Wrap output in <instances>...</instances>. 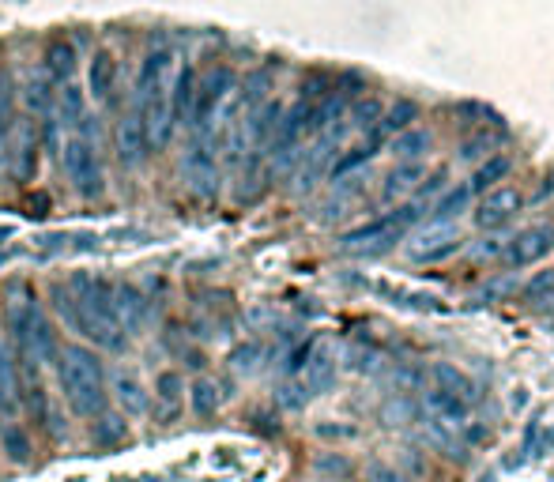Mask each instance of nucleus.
Masks as SVG:
<instances>
[{"mask_svg": "<svg viewBox=\"0 0 554 482\" xmlns=\"http://www.w3.org/2000/svg\"><path fill=\"white\" fill-rule=\"evenodd\" d=\"M475 388L457 366H430V381L423 388V411L430 430L441 445H464L472 441L475 418H472Z\"/></svg>", "mask_w": 554, "mask_h": 482, "instance_id": "nucleus-1", "label": "nucleus"}, {"mask_svg": "<svg viewBox=\"0 0 554 482\" xmlns=\"http://www.w3.org/2000/svg\"><path fill=\"white\" fill-rule=\"evenodd\" d=\"M53 298H57V313L80 336L95 339L98 347H106V351H125L129 336L117 328L114 313H110V283L106 279L76 275L68 287L53 290Z\"/></svg>", "mask_w": 554, "mask_h": 482, "instance_id": "nucleus-2", "label": "nucleus"}, {"mask_svg": "<svg viewBox=\"0 0 554 482\" xmlns=\"http://www.w3.org/2000/svg\"><path fill=\"white\" fill-rule=\"evenodd\" d=\"M57 381L65 392V403L83 418H98L106 411V370L102 358L83 343H65L57 351Z\"/></svg>", "mask_w": 554, "mask_h": 482, "instance_id": "nucleus-3", "label": "nucleus"}, {"mask_svg": "<svg viewBox=\"0 0 554 482\" xmlns=\"http://www.w3.org/2000/svg\"><path fill=\"white\" fill-rule=\"evenodd\" d=\"M230 91H234V72L230 68H212L204 80H196V98H193V125L204 136L227 117Z\"/></svg>", "mask_w": 554, "mask_h": 482, "instance_id": "nucleus-4", "label": "nucleus"}, {"mask_svg": "<svg viewBox=\"0 0 554 482\" xmlns=\"http://www.w3.org/2000/svg\"><path fill=\"white\" fill-rule=\"evenodd\" d=\"M61 166H65L72 189L80 196H98L102 193V162H98L95 147L87 140H68L61 147Z\"/></svg>", "mask_w": 554, "mask_h": 482, "instance_id": "nucleus-5", "label": "nucleus"}, {"mask_svg": "<svg viewBox=\"0 0 554 482\" xmlns=\"http://www.w3.org/2000/svg\"><path fill=\"white\" fill-rule=\"evenodd\" d=\"M554 249V226H528L521 234H513L502 249V260L509 268H532Z\"/></svg>", "mask_w": 554, "mask_h": 482, "instance_id": "nucleus-6", "label": "nucleus"}, {"mask_svg": "<svg viewBox=\"0 0 554 482\" xmlns=\"http://www.w3.org/2000/svg\"><path fill=\"white\" fill-rule=\"evenodd\" d=\"M110 313H114L117 328L129 336V332H140L151 317V306L140 290L132 283H110Z\"/></svg>", "mask_w": 554, "mask_h": 482, "instance_id": "nucleus-7", "label": "nucleus"}, {"mask_svg": "<svg viewBox=\"0 0 554 482\" xmlns=\"http://www.w3.org/2000/svg\"><path fill=\"white\" fill-rule=\"evenodd\" d=\"M524 196L517 185H498V189H490L483 200H479V208L472 211V223L479 230H494V226H502L506 219H513L517 211H521Z\"/></svg>", "mask_w": 554, "mask_h": 482, "instance_id": "nucleus-8", "label": "nucleus"}, {"mask_svg": "<svg viewBox=\"0 0 554 482\" xmlns=\"http://www.w3.org/2000/svg\"><path fill=\"white\" fill-rule=\"evenodd\" d=\"M457 249H460V241H457V230H453V226H430L419 238H411L408 260L411 264H438V260L453 257Z\"/></svg>", "mask_w": 554, "mask_h": 482, "instance_id": "nucleus-9", "label": "nucleus"}, {"mask_svg": "<svg viewBox=\"0 0 554 482\" xmlns=\"http://www.w3.org/2000/svg\"><path fill=\"white\" fill-rule=\"evenodd\" d=\"M181 174H185V181H189V189H193L196 196H215V189H219V166H215V151L208 144H196L189 155H185V162H181Z\"/></svg>", "mask_w": 554, "mask_h": 482, "instance_id": "nucleus-10", "label": "nucleus"}, {"mask_svg": "<svg viewBox=\"0 0 554 482\" xmlns=\"http://www.w3.org/2000/svg\"><path fill=\"white\" fill-rule=\"evenodd\" d=\"M147 155H151V140H147L144 113L132 110L117 125V159L125 162V166H140Z\"/></svg>", "mask_w": 554, "mask_h": 482, "instance_id": "nucleus-11", "label": "nucleus"}, {"mask_svg": "<svg viewBox=\"0 0 554 482\" xmlns=\"http://www.w3.org/2000/svg\"><path fill=\"white\" fill-rule=\"evenodd\" d=\"M166 72H170V49H166V46L151 49L144 61H140V76H136L140 102H147V98H155V95H163V91H166Z\"/></svg>", "mask_w": 554, "mask_h": 482, "instance_id": "nucleus-12", "label": "nucleus"}, {"mask_svg": "<svg viewBox=\"0 0 554 482\" xmlns=\"http://www.w3.org/2000/svg\"><path fill=\"white\" fill-rule=\"evenodd\" d=\"M423 177H426L423 162H400V166L385 177V185H381V204H396V200L411 196L423 185Z\"/></svg>", "mask_w": 554, "mask_h": 482, "instance_id": "nucleus-13", "label": "nucleus"}, {"mask_svg": "<svg viewBox=\"0 0 554 482\" xmlns=\"http://www.w3.org/2000/svg\"><path fill=\"white\" fill-rule=\"evenodd\" d=\"M19 370H16V358H12V347L0 339V418L16 415L19 411Z\"/></svg>", "mask_w": 554, "mask_h": 482, "instance_id": "nucleus-14", "label": "nucleus"}, {"mask_svg": "<svg viewBox=\"0 0 554 482\" xmlns=\"http://www.w3.org/2000/svg\"><path fill=\"white\" fill-rule=\"evenodd\" d=\"M193 98H196V68L185 65L178 68L174 87H170V117H174V125L193 117Z\"/></svg>", "mask_w": 554, "mask_h": 482, "instance_id": "nucleus-15", "label": "nucleus"}, {"mask_svg": "<svg viewBox=\"0 0 554 482\" xmlns=\"http://www.w3.org/2000/svg\"><path fill=\"white\" fill-rule=\"evenodd\" d=\"M181 396H185V381H181V373H174V370L159 373V381H155V407H159V418H163V422L178 418Z\"/></svg>", "mask_w": 554, "mask_h": 482, "instance_id": "nucleus-16", "label": "nucleus"}, {"mask_svg": "<svg viewBox=\"0 0 554 482\" xmlns=\"http://www.w3.org/2000/svg\"><path fill=\"white\" fill-rule=\"evenodd\" d=\"M509 170H513V159H509V155H490L487 162H479V170L472 174V181H468V193L479 196V193L498 189V185L509 177Z\"/></svg>", "mask_w": 554, "mask_h": 482, "instance_id": "nucleus-17", "label": "nucleus"}, {"mask_svg": "<svg viewBox=\"0 0 554 482\" xmlns=\"http://www.w3.org/2000/svg\"><path fill=\"white\" fill-rule=\"evenodd\" d=\"M430 144H434V132L423 129V125H411V129H404L396 140H392V155H396L400 162L423 159L426 151H430Z\"/></svg>", "mask_w": 554, "mask_h": 482, "instance_id": "nucleus-18", "label": "nucleus"}, {"mask_svg": "<svg viewBox=\"0 0 554 482\" xmlns=\"http://www.w3.org/2000/svg\"><path fill=\"white\" fill-rule=\"evenodd\" d=\"M114 392H117V403L125 415H144L147 411V388L136 381V373H117L114 377Z\"/></svg>", "mask_w": 554, "mask_h": 482, "instance_id": "nucleus-19", "label": "nucleus"}, {"mask_svg": "<svg viewBox=\"0 0 554 482\" xmlns=\"http://www.w3.org/2000/svg\"><path fill=\"white\" fill-rule=\"evenodd\" d=\"M468 204H472L468 185H457V189H449V193L441 196L438 204H430V215H426V219H430V226H441V223L449 226L460 215V211L468 208Z\"/></svg>", "mask_w": 554, "mask_h": 482, "instance_id": "nucleus-20", "label": "nucleus"}, {"mask_svg": "<svg viewBox=\"0 0 554 482\" xmlns=\"http://www.w3.org/2000/svg\"><path fill=\"white\" fill-rule=\"evenodd\" d=\"M129 437V422H125V415H98V422L91 426V441H95L98 449H117L121 441Z\"/></svg>", "mask_w": 554, "mask_h": 482, "instance_id": "nucleus-21", "label": "nucleus"}, {"mask_svg": "<svg viewBox=\"0 0 554 482\" xmlns=\"http://www.w3.org/2000/svg\"><path fill=\"white\" fill-rule=\"evenodd\" d=\"M46 72H49V80L65 83L68 76L76 72V46L65 42V38H57V42L46 49Z\"/></svg>", "mask_w": 554, "mask_h": 482, "instance_id": "nucleus-22", "label": "nucleus"}, {"mask_svg": "<svg viewBox=\"0 0 554 482\" xmlns=\"http://www.w3.org/2000/svg\"><path fill=\"white\" fill-rule=\"evenodd\" d=\"M419 117V106L411 102V98H400V102H392L389 110L381 113V121H377L374 136H385V132H404L411 129V121Z\"/></svg>", "mask_w": 554, "mask_h": 482, "instance_id": "nucleus-23", "label": "nucleus"}, {"mask_svg": "<svg viewBox=\"0 0 554 482\" xmlns=\"http://www.w3.org/2000/svg\"><path fill=\"white\" fill-rule=\"evenodd\" d=\"M377 151H381V136H374V140H366V144H362V147H355V151H347V155H343V159L336 162V166H332V170H328V177H332V181H336V185H340L343 177H347V174H355V170H362V166H366V162L374 159Z\"/></svg>", "mask_w": 554, "mask_h": 482, "instance_id": "nucleus-24", "label": "nucleus"}, {"mask_svg": "<svg viewBox=\"0 0 554 482\" xmlns=\"http://www.w3.org/2000/svg\"><path fill=\"white\" fill-rule=\"evenodd\" d=\"M343 121L351 132H374L381 121V98H359L355 106H347Z\"/></svg>", "mask_w": 554, "mask_h": 482, "instance_id": "nucleus-25", "label": "nucleus"}, {"mask_svg": "<svg viewBox=\"0 0 554 482\" xmlns=\"http://www.w3.org/2000/svg\"><path fill=\"white\" fill-rule=\"evenodd\" d=\"M114 80H117V65L110 53H95L91 61V72H87V83H91V95L95 98H106L114 91Z\"/></svg>", "mask_w": 554, "mask_h": 482, "instance_id": "nucleus-26", "label": "nucleus"}, {"mask_svg": "<svg viewBox=\"0 0 554 482\" xmlns=\"http://www.w3.org/2000/svg\"><path fill=\"white\" fill-rule=\"evenodd\" d=\"M0 441H4V452H8V460H12V464H27V460H31L34 445H31V434H27L23 426L8 422V426L0 430Z\"/></svg>", "mask_w": 554, "mask_h": 482, "instance_id": "nucleus-27", "label": "nucleus"}, {"mask_svg": "<svg viewBox=\"0 0 554 482\" xmlns=\"http://www.w3.org/2000/svg\"><path fill=\"white\" fill-rule=\"evenodd\" d=\"M189 400H193V411L200 418H208L215 415V407H219V388L208 381V377H200L193 385V392H189Z\"/></svg>", "mask_w": 554, "mask_h": 482, "instance_id": "nucleus-28", "label": "nucleus"}, {"mask_svg": "<svg viewBox=\"0 0 554 482\" xmlns=\"http://www.w3.org/2000/svg\"><path fill=\"white\" fill-rule=\"evenodd\" d=\"M498 136L494 132H479V136H472L468 144H460V159L464 162H487L490 159V151H498Z\"/></svg>", "mask_w": 554, "mask_h": 482, "instance_id": "nucleus-29", "label": "nucleus"}, {"mask_svg": "<svg viewBox=\"0 0 554 482\" xmlns=\"http://www.w3.org/2000/svg\"><path fill=\"white\" fill-rule=\"evenodd\" d=\"M38 147H34V132L31 129H19V147H16V174L27 181V177L34 174V162H38V155H34Z\"/></svg>", "mask_w": 554, "mask_h": 482, "instance_id": "nucleus-30", "label": "nucleus"}, {"mask_svg": "<svg viewBox=\"0 0 554 482\" xmlns=\"http://www.w3.org/2000/svg\"><path fill=\"white\" fill-rule=\"evenodd\" d=\"M61 121L65 125H80L83 121V95L76 87H65V95H61Z\"/></svg>", "mask_w": 554, "mask_h": 482, "instance_id": "nucleus-31", "label": "nucleus"}, {"mask_svg": "<svg viewBox=\"0 0 554 482\" xmlns=\"http://www.w3.org/2000/svg\"><path fill=\"white\" fill-rule=\"evenodd\" d=\"M27 106L38 113H49L53 106V95H49V83L46 80H31L27 83Z\"/></svg>", "mask_w": 554, "mask_h": 482, "instance_id": "nucleus-32", "label": "nucleus"}, {"mask_svg": "<svg viewBox=\"0 0 554 482\" xmlns=\"http://www.w3.org/2000/svg\"><path fill=\"white\" fill-rule=\"evenodd\" d=\"M12 129V83L0 80V132Z\"/></svg>", "mask_w": 554, "mask_h": 482, "instance_id": "nucleus-33", "label": "nucleus"}, {"mask_svg": "<svg viewBox=\"0 0 554 482\" xmlns=\"http://www.w3.org/2000/svg\"><path fill=\"white\" fill-rule=\"evenodd\" d=\"M551 287H554V272H539L536 279L524 287V294H528V298H539V294H547Z\"/></svg>", "mask_w": 554, "mask_h": 482, "instance_id": "nucleus-34", "label": "nucleus"}, {"mask_svg": "<svg viewBox=\"0 0 554 482\" xmlns=\"http://www.w3.org/2000/svg\"><path fill=\"white\" fill-rule=\"evenodd\" d=\"M370 482H411V479L400 475V471H392V467H377V471H370Z\"/></svg>", "mask_w": 554, "mask_h": 482, "instance_id": "nucleus-35", "label": "nucleus"}]
</instances>
